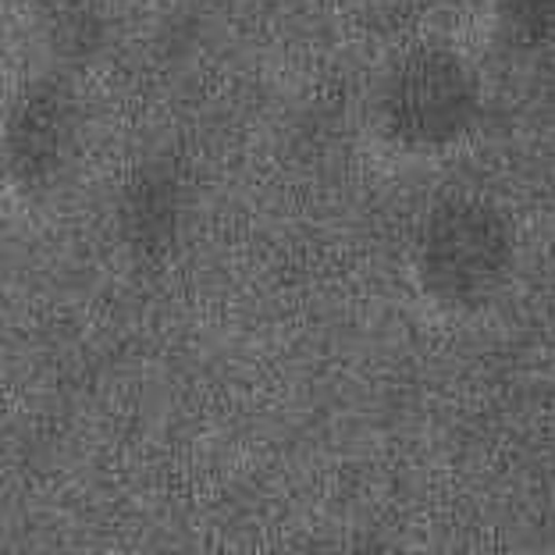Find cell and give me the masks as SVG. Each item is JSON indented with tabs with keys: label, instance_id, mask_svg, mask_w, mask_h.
I'll use <instances>...</instances> for the list:
<instances>
[{
	"label": "cell",
	"instance_id": "cell-1",
	"mask_svg": "<svg viewBox=\"0 0 555 555\" xmlns=\"http://www.w3.org/2000/svg\"><path fill=\"white\" fill-rule=\"evenodd\" d=\"M485 115L481 72L449 43H413L388 61L371 90L374 132L410 157L460 150Z\"/></svg>",
	"mask_w": 555,
	"mask_h": 555
},
{
	"label": "cell",
	"instance_id": "cell-2",
	"mask_svg": "<svg viewBox=\"0 0 555 555\" xmlns=\"http://www.w3.org/2000/svg\"><path fill=\"white\" fill-rule=\"evenodd\" d=\"M516 229L488 196L452 193L435 199L413 232V278L446 310H485L513 282Z\"/></svg>",
	"mask_w": 555,
	"mask_h": 555
},
{
	"label": "cell",
	"instance_id": "cell-3",
	"mask_svg": "<svg viewBox=\"0 0 555 555\" xmlns=\"http://www.w3.org/2000/svg\"><path fill=\"white\" fill-rule=\"evenodd\" d=\"M75 100L57 82H33L8 121V175L22 189H50L75 154Z\"/></svg>",
	"mask_w": 555,
	"mask_h": 555
},
{
	"label": "cell",
	"instance_id": "cell-4",
	"mask_svg": "<svg viewBox=\"0 0 555 555\" xmlns=\"http://www.w3.org/2000/svg\"><path fill=\"white\" fill-rule=\"evenodd\" d=\"M185 218L182 175L168 160H146L132 171L118 199V224L125 243L139 254L154 257L175 243Z\"/></svg>",
	"mask_w": 555,
	"mask_h": 555
},
{
	"label": "cell",
	"instance_id": "cell-5",
	"mask_svg": "<svg viewBox=\"0 0 555 555\" xmlns=\"http://www.w3.org/2000/svg\"><path fill=\"white\" fill-rule=\"evenodd\" d=\"M491 11H495L499 29L516 47H555V0H491Z\"/></svg>",
	"mask_w": 555,
	"mask_h": 555
}]
</instances>
